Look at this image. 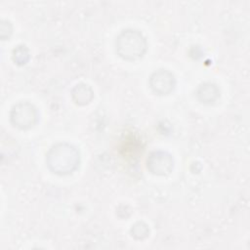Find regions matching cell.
<instances>
[{
	"instance_id": "6",
	"label": "cell",
	"mask_w": 250,
	"mask_h": 250,
	"mask_svg": "<svg viewBox=\"0 0 250 250\" xmlns=\"http://www.w3.org/2000/svg\"><path fill=\"white\" fill-rule=\"evenodd\" d=\"M73 101L78 104H86L90 103L94 97L92 88L84 83L77 84L71 91Z\"/></svg>"
},
{
	"instance_id": "1",
	"label": "cell",
	"mask_w": 250,
	"mask_h": 250,
	"mask_svg": "<svg viewBox=\"0 0 250 250\" xmlns=\"http://www.w3.org/2000/svg\"><path fill=\"white\" fill-rule=\"evenodd\" d=\"M80 155L78 149L70 144L59 143L54 145L46 155L49 169L59 175L72 173L79 165Z\"/></svg>"
},
{
	"instance_id": "9",
	"label": "cell",
	"mask_w": 250,
	"mask_h": 250,
	"mask_svg": "<svg viewBox=\"0 0 250 250\" xmlns=\"http://www.w3.org/2000/svg\"><path fill=\"white\" fill-rule=\"evenodd\" d=\"M131 234L133 237L136 239H144L149 234V229L148 227L143 223V222H138L136 223L132 229H131Z\"/></svg>"
},
{
	"instance_id": "2",
	"label": "cell",
	"mask_w": 250,
	"mask_h": 250,
	"mask_svg": "<svg viewBox=\"0 0 250 250\" xmlns=\"http://www.w3.org/2000/svg\"><path fill=\"white\" fill-rule=\"evenodd\" d=\"M146 39L141 31L136 29L123 30L116 39V52L129 61L141 58L146 51Z\"/></svg>"
},
{
	"instance_id": "3",
	"label": "cell",
	"mask_w": 250,
	"mask_h": 250,
	"mask_svg": "<svg viewBox=\"0 0 250 250\" xmlns=\"http://www.w3.org/2000/svg\"><path fill=\"white\" fill-rule=\"evenodd\" d=\"M11 122L20 129H27L37 121L36 108L27 102L15 104L10 113Z\"/></svg>"
},
{
	"instance_id": "8",
	"label": "cell",
	"mask_w": 250,
	"mask_h": 250,
	"mask_svg": "<svg viewBox=\"0 0 250 250\" xmlns=\"http://www.w3.org/2000/svg\"><path fill=\"white\" fill-rule=\"evenodd\" d=\"M13 59L19 64L25 63L29 59V51L24 45H19L14 49Z\"/></svg>"
},
{
	"instance_id": "4",
	"label": "cell",
	"mask_w": 250,
	"mask_h": 250,
	"mask_svg": "<svg viewBox=\"0 0 250 250\" xmlns=\"http://www.w3.org/2000/svg\"><path fill=\"white\" fill-rule=\"evenodd\" d=\"M147 169L156 175L169 174L174 166L173 157L166 151L157 150L149 154L146 160Z\"/></svg>"
},
{
	"instance_id": "7",
	"label": "cell",
	"mask_w": 250,
	"mask_h": 250,
	"mask_svg": "<svg viewBox=\"0 0 250 250\" xmlns=\"http://www.w3.org/2000/svg\"><path fill=\"white\" fill-rule=\"evenodd\" d=\"M196 95L199 101H201L202 103L210 104L217 100V98L220 95V92L215 84L204 83L198 87Z\"/></svg>"
},
{
	"instance_id": "5",
	"label": "cell",
	"mask_w": 250,
	"mask_h": 250,
	"mask_svg": "<svg viewBox=\"0 0 250 250\" xmlns=\"http://www.w3.org/2000/svg\"><path fill=\"white\" fill-rule=\"evenodd\" d=\"M149 84L151 89L158 95H166L174 89L176 79L172 72L161 68L151 74Z\"/></svg>"
}]
</instances>
